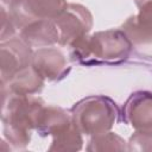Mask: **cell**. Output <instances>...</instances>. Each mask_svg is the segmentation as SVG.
<instances>
[{"label": "cell", "instance_id": "obj_1", "mask_svg": "<svg viewBox=\"0 0 152 152\" xmlns=\"http://www.w3.org/2000/svg\"><path fill=\"white\" fill-rule=\"evenodd\" d=\"M44 103L31 95L10 94L2 100V122L5 138L13 145L21 147L30 141L31 131L37 128Z\"/></svg>", "mask_w": 152, "mask_h": 152}, {"label": "cell", "instance_id": "obj_2", "mask_svg": "<svg viewBox=\"0 0 152 152\" xmlns=\"http://www.w3.org/2000/svg\"><path fill=\"white\" fill-rule=\"evenodd\" d=\"M71 48L74 61L84 64L118 63L129 55L132 42L122 30H108L84 36Z\"/></svg>", "mask_w": 152, "mask_h": 152}, {"label": "cell", "instance_id": "obj_3", "mask_svg": "<svg viewBox=\"0 0 152 152\" xmlns=\"http://www.w3.org/2000/svg\"><path fill=\"white\" fill-rule=\"evenodd\" d=\"M118 109L108 97L90 96L72 108V120L81 133L97 135L106 133L115 122Z\"/></svg>", "mask_w": 152, "mask_h": 152}, {"label": "cell", "instance_id": "obj_4", "mask_svg": "<svg viewBox=\"0 0 152 152\" xmlns=\"http://www.w3.org/2000/svg\"><path fill=\"white\" fill-rule=\"evenodd\" d=\"M53 21L58 30L59 44L70 46L87 36L93 25L90 12L86 7L75 4L66 5L63 13Z\"/></svg>", "mask_w": 152, "mask_h": 152}, {"label": "cell", "instance_id": "obj_5", "mask_svg": "<svg viewBox=\"0 0 152 152\" xmlns=\"http://www.w3.org/2000/svg\"><path fill=\"white\" fill-rule=\"evenodd\" d=\"M31 46L23 39L10 38L1 43V83L8 81L21 69L31 65Z\"/></svg>", "mask_w": 152, "mask_h": 152}, {"label": "cell", "instance_id": "obj_6", "mask_svg": "<svg viewBox=\"0 0 152 152\" xmlns=\"http://www.w3.org/2000/svg\"><path fill=\"white\" fill-rule=\"evenodd\" d=\"M124 115L137 132L152 135V94L147 91L133 94L125 104Z\"/></svg>", "mask_w": 152, "mask_h": 152}, {"label": "cell", "instance_id": "obj_7", "mask_svg": "<svg viewBox=\"0 0 152 152\" xmlns=\"http://www.w3.org/2000/svg\"><path fill=\"white\" fill-rule=\"evenodd\" d=\"M31 65L44 80L49 81L59 80L69 71L64 56L58 50L51 48H40L37 50L32 55Z\"/></svg>", "mask_w": 152, "mask_h": 152}, {"label": "cell", "instance_id": "obj_8", "mask_svg": "<svg viewBox=\"0 0 152 152\" xmlns=\"http://www.w3.org/2000/svg\"><path fill=\"white\" fill-rule=\"evenodd\" d=\"M21 39L30 46L45 48L59 43V34L53 20L37 19L20 30Z\"/></svg>", "mask_w": 152, "mask_h": 152}, {"label": "cell", "instance_id": "obj_9", "mask_svg": "<svg viewBox=\"0 0 152 152\" xmlns=\"http://www.w3.org/2000/svg\"><path fill=\"white\" fill-rule=\"evenodd\" d=\"M122 31L132 43H152V2L140 6L139 13L122 25Z\"/></svg>", "mask_w": 152, "mask_h": 152}, {"label": "cell", "instance_id": "obj_10", "mask_svg": "<svg viewBox=\"0 0 152 152\" xmlns=\"http://www.w3.org/2000/svg\"><path fill=\"white\" fill-rule=\"evenodd\" d=\"M44 78L38 74V71L28 65L15 75H13L8 81L1 83V86H7L10 94L17 95H31L39 91L43 88Z\"/></svg>", "mask_w": 152, "mask_h": 152}, {"label": "cell", "instance_id": "obj_11", "mask_svg": "<svg viewBox=\"0 0 152 152\" xmlns=\"http://www.w3.org/2000/svg\"><path fill=\"white\" fill-rule=\"evenodd\" d=\"M31 14L36 19L53 20L59 17L66 7L65 0H25Z\"/></svg>", "mask_w": 152, "mask_h": 152}, {"label": "cell", "instance_id": "obj_12", "mask_svg": "<svg viewBox=\"0 0 152 152\" xmlns=\"http://www.w3.org/2000/svg\"><path fill=\"white\" fill-rule=\"evenodd\" d=\"M88 150H126L125 141L114 133H102L94 135V138L90 140V145L88 146Z\"/></svg>", "mask_w": 152, "mask_h": 152}, {"label": "cell", "instance_id": "obj_13", "mask_svg": "<svg viewBox=\"0 0 152 152\" xmlns=\"http://www.w3.org/2000/svg\"><path fill=\"white\" fill-rule=\"evenodd\" d=\"M15 24L10 14V12H6V10L1 8V40H7L12 38V36L15 32Z\"/></svg>", "mask_w": 152, "mask_h": 152}, {"label": "cell", "instance_id": "obj_14", "mask_svg": "<svg viewBox=\"0 0 152 152\" xmlns=\"http://www.w3.org/2000/svg\"><path fill=\"white\" fill-rule=\"evenodd\" d=\"M147 2H152V0H135V4L140 7V6H142L144 4H147Z\"/></svg>", "mask_w": 152, "mask_h": 152}]
</instances>
